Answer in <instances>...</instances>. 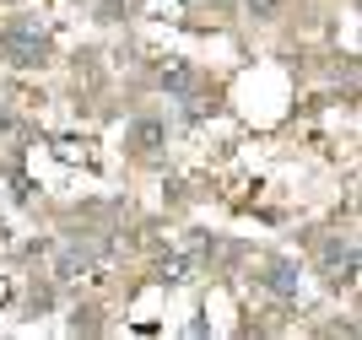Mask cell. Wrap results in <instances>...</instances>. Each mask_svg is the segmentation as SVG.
<instances>
[{"mask_svg": "<svg viewBox=\"0 0 362 340\" xmlns=\"http://www.w3.org/2000/svg\"><path fill=\"white\" fill-rule=\"evenodd\" d=\"M276 6H281V0H249V11H255V16H276Z\"/></svg>", "mask_w": 362, "mask_h": 340, "instance_id": "7", "label": "cell"}, {"mask_svg": "<svg viewBox=\"0 0 362 340\" xmlns=\"http://www.w3.org/2000/svg\"><path fill=\"white\" fill-rule=\"evenodd\" d=\"M163 87L173 92V98H184V92H189V65H173V71H163Z\"/></svg>", "mask_w": 362, "mask_h": 340, "instance_id": "6", "label": "cell"}, {"mask_svg": "<svg viewBox=\"0 0 362 340\" xmlns=\"http://www.w3.org/2000/svg\"><path fill=\"white\" fill-rule=\"evenodd\" d=\"M0 130H16V119H11V114H6V108H0Z\"/></svg>", "mask_w": 362, "mask_h": 340, "instance_id": "8", "label": "cell"}, {"mask_svg": "<svg viewBox=\"0 0 362 340\" xmlns=\"http://www.w3.org/2000/svg\"><path fill=\"white\" fill-rule=\"evenodd\" d=\"M130 141H136V151H157L163 146V119H136Z\"/></svg>", "mask_w": 362, "mask_h": 340, "instance_id": "4", "label": "cell"}, {"mask_svg": "<svg viewBox=\"0 0 362 340\" xmlns=\"http://www.w3.org/2000/svg\"><path fill=\"white\" fill-rule=\"evenodd\" d=\"M265 286H271V292H281V297H292V292H298V265L276 259V265L265 270Z\"/></svg>", "mask_w": 362, "mask_h": 340, "instance_id": "3", "label": "cell"}, {"mask_svg": "<svg viewBox=\"0 0 362 340\" xmlns=\"http://www.w3.org/2000/svg\"><path fill=\"white\" fill-rule=\"evenodd\" d=\"M87 265H92V259H87V254H60V281H76V276H87Z\"/></svg>", "mask_w": 362, "mask_h": 340, "instance_id": "5", "label": "cell"}, {"mask_svg": "<svg viewBox=\"0 0 362 340\" xmlns=\"http://www.w3.org/2000/svg\"><path fill=\"white\" fill-rule=\"evenodd\" d=\"M325 276L330 281H357V243H330L325 249Z\"/></svg>", "mask_w": 362, "mask_h": 340, "instance_id": "2", "label": "cell"}, {"mask_svg": "<svg viewBox=\"0 0 362 340\" xmlns=\"http://www.w3.org/2000/svg\"><path fill=\"white\" fill-rule=\"evenodd\" d=\"M49 59V33L38 22H11V28L0 33V65H11V71H38Z\"/></svg>", "mask_w": 362, "mask_h": 340, "instance_id": "1", "label": "cell"}]
</instances>
